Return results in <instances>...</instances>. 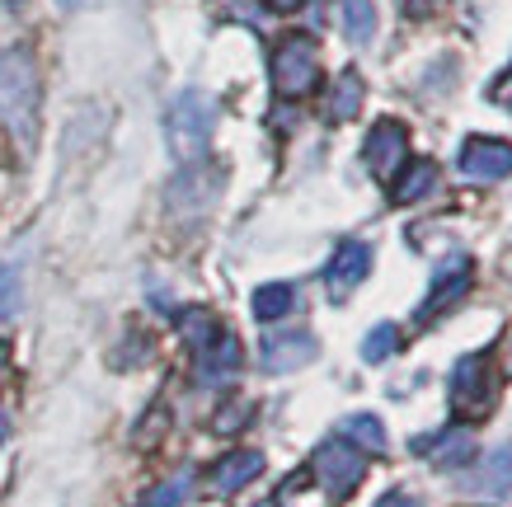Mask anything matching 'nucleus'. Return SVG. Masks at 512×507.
<instances>
[{
    "label": "nucleus",
    "mask_w": 512,
    "mask_h": 507,
    "mask_svg": "<svg viewBox=\"0 0 512 507\" xmlns=\"http://www.w3.org/2000/svg\"><path fill=\"white\" fill-rule=\"evenodd\" d=\"M0 113L24 146H33V127H38V66L24 47L0 52Z\"/></svg>",
    "instance_id": "obj_1"
},
{
    "label": "nucleus",
    "mask_w": 512,
    "mask_h": 507,
    "mask_svg": "<svg viewBox=\"0 0 512 507\" xmlns=\"http://www.w3.org/2000/svg\"><path fill=\"white\" fill-rule=\"evenodd\" d=\"M212 127H217V104H212L202 90L179 94L170 104V123H165L174 160L198 165L202 155H207V146H212Z\"/></svg>",
    "instance_id": "obj_2"
},
{
    "label": "nucleus",
    "mask_w": 512,
    "mask_h": 507,
    "mask_svg": "<svg viewBox=\"0 0 512 507\" xmlns=\"http://www.w3.org/2000/svg\"><path fill=\"white\" fill-rule=\"evenodd\" d=\"M320 85V47L306 33H292L273 47V90L282 99H306Z\"/></svg>",
    "instance_id": "obj_3"
},
{
    "label": "nucleus",
    "mask_w": 512,
    "mask_h": 507,
    "mask_svg": "<svg viewBox=\"0 0 512 507\" xmlns=\"http://www.w3.org/2000/svg\"><path fill=\"white\" fill-rule=\"evenodd\" d=\"M311 470H315V479H320V489H325L329 498H348V493L362 484V475H367V456H362L353 442L329 437V442L315 451Z\"/></svg>",
    "instance_id": "obj_4"
},
{
    "label": "nucleus",
    "mask_w": 512,
    "mask_h": 507,
    "mask_svg": "<svg viewBox=\"0 0 512 507\" xmlns=\"http://www.w3.org/2000/svg\"><path fill=\"white\" fill-rule=\"evenodd\" d=\"M489 404H494V376H489L484 353L461 357L456 371H451V409L480 418V414H489Z\"/></svg>",
    "instance_id": "obj_5"
},
{
    "label": "nucleus",
    "mask_w": 512,
    "mask_h": 507,
    "mask_svg": "<svg viewBox=\"0 0 512 507\" xmlns=\"http://www.w3.org/2000/svg\"><path fill=\"white\" fill-rule=\"evenodd\" d=\"M362 160H367V169H372L381 184H390V179L404 169V160H409V132H404V123L381 118V123L372 127L367 146H362Z\"/></svg>",
    "instance_id": "obj_6"
},
{
    "label": "nucleus",
    "mask_w": 512,
    "mask_h": 507,
    "mask_svg": "<svg viewBox=\"0 0 512 507\" xmlns=\"http://www.w3.org/2000/svg\"><path fill=\"white\" fill-rule=\"evenodd\" d=\"M461 174L475 184H494L512 174V146L498 137H470L461 146Z\"/></svg>",
    "instance_id": "obj_7"
},
{
    "label": "nucleus",
    "mask_w": 512,
    "mask_h": 507,
    "mask_svg": "<svg viewBox=\"0 0 512 507\" xmlns=\"http://www.w3.org/2000/svg\"><path fill=\"white\" fill-rule=\"evenodd\" d=\"M470 292V259L466 254H451L442 268H437V277H433V292H428V301L419 306V324H428V320H437L442 310H451L461 296Z\"/></svg>",
    "instance_id": "obj_8"
},
{
    "label": "nucleus",
    "mask_w": 512,
    "mask_h": 507,
    "mask_svg": "<svg viewBox=\"0 0 512 507\" xmlns=\"http://www.w3.org/2000/svg\"><path fill=\"white\" fill-rule=\"evenodd\" d=\"M367 273H372V249L362 245V240H348V245H339V254H334V259H329V268H325L329 296H334V301H343V296L353 292V287Z\"/></svg>",
    "instance_id": "obj_9"
},
{
    "label": "nucleus",
    "mask_w": 512,
    "mask_h": 507,
    "mask_svg": "<svg viewBox=\"0 0 512 507\" xmlns=\"http://www.w3.org/2000/svg\"><path fill=\"white\" fill-rule=\"evenodd\" d=\"M264 475V451H231V456H221L217 465H212V493H240L245 484H254V479Z\"/></svg>",
    "instance_id": "obj_10"
},
{
    "label": "nucleus",
    "mask_w": 512,
    "mask_h": 507,
    "mask_svg": "<svg viewBox=\"0 0 512 507\" xmlns=\"http://www.w3.org/2000/svg\"><path fill=\"white\" fill-rule=\"evenodd\" d=\"M315 353H320V343L311 334H273L264 343V371H296L315 362Z\"/></svg>",
    "instance_id": "obj_11"
},
{
    "label": "nucleus",
    "mask_w": 512,
    "mask_h": 507,
    "mask_svg": "<svg viewBox=\"0 0 512 507\" xmlns=\"http://www.w3.org/2000/svg\"><path fill=\"white\" fill-rule=\"evenodd\" d=\"M235 371H240V343H235V334L221 329L207 348H198V381L217 385V381H231Z\"/></svg>",
    "instance_id": "obj_12"
},
{
    "label": "nucleus",
    "mask_w": 512,
    "mask_h": 507,
    "mask_svg": "<svg viewBox=\"0 0 512 507\" xmlns=\"http://www.w3.org/2000/svg\"><path fill=\"white\" fill-rule=\"evenodd\" d=\"M414 451H423V456L433 465H442V470H456V465H470V456H475V432L447 428V432H437L433 442H414Z\"/></svg>",
    "instance_id": "obj_13"
},
{
    "label": "nucleus",
    "mask_w": 512,
    "mask_h": 507,
    "mask_svg": "<svg viewBox=\"0 0 512 507\" xmlns=\"http://www.w3.org/2000/svg\"><path fill=\"white\" fill-rule=\"evenodd\" d=\"M437 188V165L433 160H404V169L395 174V202L400 207H409V202H419V198H428Z\"/></svg>",
    "instance_id": "obj_14"
},
{
    "label": "nucleus",
    "mask_w": 512,
    "mask_h": 507,
    "mask_svg": "<svg viewBox=\"0 0 512 507\" xmlns=\"http://www.w3.org/2000/svg\"><path fill=\"white\" fill-rule=\"evenodd\" d=\"M362 99H367L362 76H357V71H343V76L334 80V90H329V123H353Z\"/></svg>",
    "instance_id": "obj_15"
},
{
    "label": "nucleus",
    "mask_w": 512,
    "mask_h": 507,
    "mask_svg": "<svg viewBox=\"0 0 512 507\" xmlns=\"http://www.w3.org/2000/svg\"><path fill=\"white\" fill-rule=\"evenodd\" d=\"M343 442H353L357 451H367V456H381L386 451V428H381V418L372 414H353V418H343Z\"/></svg>",
    "instance_id": "obj_16"
},
{
    "label": "nucleus",
    "mask_w": 512,
    "mask_h": 507,
    "mask_svg": "<svg viewBox=\"0 0 512 507\" xmlns=\"http://www.w3.org/2000/svg\"><path fill=\"white\" fill-rule=\"evenodd\" d=\"M339 19H343V33L353 43H372L376 38V5L372 0H339Z\"/></svg>",
    "instance_id": "obj_17"
},
{
    "label": "nucleus",
    "mask_w": 512,
    "mask_h": 507,
    "mask_svg": "<svg viewBox=\"0 0 512 507\" xmlns=\"http://www.w3.org/2000/svg\"><path fill=\"white\" fill-rule=\"evenodd\" d=\"M292 306H296V292L287 287V282H268V287H259V292H254V315H259V320H268V324L282 320Z\"/></svg>",
    "instance_id": "obj_18"
},
{
    "label": "nucleus",
    "mask_w": 512,
    "mask_h": 507,
    "mask_svg": "<svg viewBox=\"0 0 512 507\" xmlns=\"http://www.w3.org/2000/svg\"><path fill=\"white\" fill-rule=\"evenodd\" d=\"M179 334H184L188 343H193V353H198V348H207V343L221 334V324L212 310H184V315H179Z\"/></svg>",
    "instance_id": "obj_19"
},
{
    "label": "nucleus",
    "mask_w": 512,
    "mask_h": 507,
    "mask_svg": "<svg viewBox=\"0 0 512 507\" xmlns=\"http://www.w3.org/2000/svg\"><path fill=\"white\" fill-rule=\"evenodd\" d=\"M480 489H484V493H508V489H512V446H498L494 456L484 461Z\"/></svg>",
    "instance_id": "obj_20"
},
{
    "label": "nucleus",
    "mask_w": 512,
    "mask_h": 507,
    "mask_svg": "<svg viewBox=\"0 0 512 507\" xmlns=\"http://www.w3.org/2000/svg\"><path fill=\"white\" fill-rule=\"evenodd\" d=\"M193 493V475H174V479H165V484H156V489L141 498V507H179Z\"/></svg>",
    "instance_id": "obj_21"
},
{
    "label": "nucleus",
    "mask_w": 512,
    "mask_h": 507,
    "mask_svg": "<svg viewBox=\"0 0 512 507\" xmlns=\"http://www.w3.org/2000/svg\"><path fill=\"white\" fill-rule=\"evenodd\" d=\"M390 353H400V329L395 324H381V329H372V334L362 338V357L367 362H386Z\"/></svg>",
    "instance_id": "obj_22"
},
{
    "label": "nucleus",
    "mask_w": 512,
    "mask_h": 507,
    "mask_svg": "<svg viewBox=\"0 0 512 507\" xmlns=\"http://www.w3.org/2000/svg\"><path fill=\"white\" fill-rule=\"evenodd\" d=\"M19 301H24V292H19V268H0V320L19 315Z\"/></svg>",
    "instance_id": "obj_23"
},
{
    "label": "nucleus",
    "mask_w": 512,
    "mask_h": 507,
    "mask_svg": "<svg viewBox=\"0 0 512 507\" xmlns=\"http://www.w3.org/2000/svg\"><path fill=\"white\" fill-rule=\"evenodd\" d=\"M249 423V400H235V404H226L217 418H212V428L226 437V432H235V428H245Z\"/></svg>",
    "instance_id": "obj_24"
},
{
    "label": "nucleus",
    "mask_w": 512,
    "mask_h": 507,
    "mask_svg": "<svg viewBox=\"0 0 512 507\" xmlns=\"http://www.w3.org/2000/svg\"><path fill=\"white\" fill-rule=\"evenodd\" d=\"M376 507H419V503H414L409 493H386V498H381Z\"/></svg>",
    "instance_id": "obj_25"
},
{
    "label": "nucleus",
    "mask_w": 512,
    "mask_h": 507,
    "mask_svg": "<svg viewBox=\"0 0 512 507\" xmlns=\"http://www.w3.org/2000/svg\"><path fill=\"white\" fill-rule=\"evenodd\" d=\"M5 376H10V348L0 343V385H5Z\"/></svg>",
    "instance_id": "obj_26"
},
{
    "label": "nucleus",
    "mask_w": 512,
    "mask_h": 507,
    "mask_svg": "<svg viewBox=\"0 0 512 507\" xmlns=\"http://www.w3.org/2000/svg\"><path fill=\"white\" fill-rule=\"evenodd\" d=\"M498 104H508V108H512V76L503 80V90H498Z\"/></svg>",
    "instance_id": "obj_27"
},
{
    "label": "nucleus",
    "mask_w": 512,
    "mask_h": 507,
    "mask_svg": "<svg viewBox=\"0 0 512 507\" xmlns=\"http://www.w3.org/2000/svg\"><path fill=\"white\" fill-rule=\"evenodd\" d=\"M268 5H273V10H296L301 0H268Z\"/></svg>",
    "instance_id": "obj_28"
},
{
    "label": "nucleus",
    "mask_w": 512,
    "mask_h": 507,
    "mask_svg": "<svg viewBox=\"0 0 512 507\" xmlns=\"http://www.w3.org/2000/svg\"><path fill=\"white\" fill-rule=\"evenodd\" d=\"M5 432H10V423H5V414H0V442H5Z\"/></svg>",
    "instance_id": "obj_29"
},
{
    "label": "nucleus",
    "mask_w": 512,
    "mask_h": 507,
    "mask_svg": "<svg viewBox=\"0 0 512 507\" xmlns=\"http://www.w3.org/2000/svg\"><path fill=\"white\" fill-rule=\"evenodd\" d=\"M57 5H76V0H57Z\"/></svg>",
    "instance_id": "obj_30"
},
{
    "label": "nucleus",
    "mask_w": 512,
    "mask_h": 507,
    "mask_svg": "<svg viewBox=\"0 0 512 507\" xmlns=\"http://www.w3.org/2000/svg\"><path fill=\"white\" fill-rule=\"evenodd\" d=\"M259 507H273V503H259Z\"/></svg>",
    "instance_id": "obj_31"
}]
</instances>
